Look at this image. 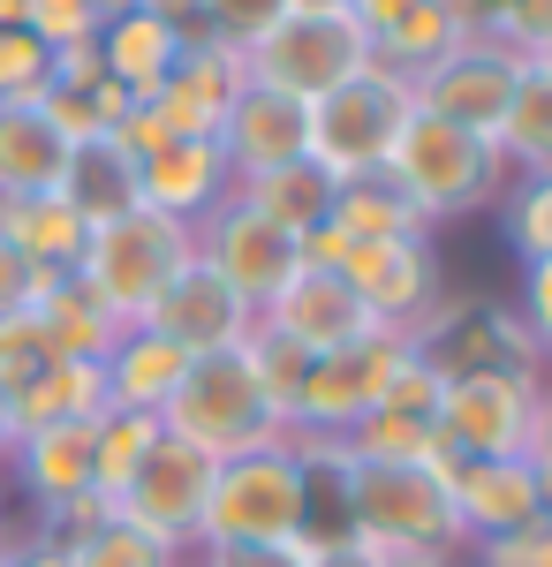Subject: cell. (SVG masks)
<instances>
[{
    "label": "cell",
    "mask_w": 552,
    "mask_h": 567,
    "mask_svg": "<svg viewBox=\"0 0 552 567\" xmlns=\"http://www.w3.org/2000/svg\"><path fill=\"white\" fill-rule=\"evenodd\" d=\"M409 341L447 386L454 379H545V355L530 341L522 310L492 303V296H439V310Z\"/></svg>",
    "instance_id": "obj_9"
},
{
    "label": "cell",
    "mask_w": 552,
    "mask_h": 567,
    "mask_svg": "<svg viewBox=\"0 0 552 567\" xmlns=\"http://www.w3.org/2000/svg\"><path fill=\"white\" fill-rule=\"evenodd\" d=\"M243 69H251V84H273L310 106V99L340 91L356 69H371V31H364L356 8H288L243 53Z\"/></svg>",
    "instance_id": "obj_7"
},
{
    "label": "cell",
    "mask_w": 552,
    "mask_h": 567,
    "mask_svg": "<svg viewBox=\"0 0 552 567\" xmlns=\"http://www.w3.org/2000/svg\"><path fill=\"white\" fill-rule=\"evenodd\" d=\"M243 84H251V69H243L235 45L190 39L182 61L167 69V84L152 91V106H160V122H167L174 136H219V122H227V106H235Z\"/></svg>",
    "instance_id": "obj_18"
},
{
    "label": "cell",
    "mask_w": 552,
    "mask_h": 567,
    "mask_svg": "<svg viewBox=\"0 0 552 567\" xmlns=\"http://www.w3.org/2000/svg\"><path fill=\"white\" fill-rule=\"evenodd\" d=\"M477 567H552V515L530 529H514V537H492V545H469Z\"/></svg>",
    "instance_id": "obj_44"
},
{
    "label": "cell",
    "mask_w": 552,
    "mask_h": 567,
    "mask_svg": "<svg viewBox=\"0 0 552 567\" xmlns=\"http://www.w3.org/2000/svg\"><path fill=\"white\" fill-rule=\"evenodd\" d=\"M522 69H530V61L508 53L500 39H462L447 61H431L425 76H409V84H417V106H425V114H439V122H454V130L492 144L514 84H522Z\"/></svg>",
    "instance_id": "obj_11"
},
{
    "label": "cell",
    "mask_w": 552,
    "mask_h": 567,
    "mask_svg": "<svg viewBox=\"0 0 552 567\" xmlns=\"http://www.w3.org/2000/svg\"><path fill=\"white\" fill-rule=\"evenodd\" d=\"M23 31L61 53V45L99 39V8H91V0H31V8H23Z\"/></svg>",
    "instance_id": "obj_41"
},
{
    "label": "cell",
    "mask_w": 552,
    "mask_h": 567,
    "mask_svg": "<svg viewBox=\"0 0 552 567\" xmlns=\"http://www.w3.org/2000/svg\"><path fill=\"white\" fill-rule=\"evenodd\" d=\"M23 8L31 0H0V31H23Z\"/></svg>",
    "instance_id": "obj_55"
},
{
    "label": "cell",
    "mask_w": 552,
    "mask_h": 567,
    "mask_svg": "<svg viewBox=\"0 0 552 567\" xmlns=\"http://www.w3.org/2000/svg\"><path fill=\"white\" fill-rule=\"evenodd\" d=\"M31 318H39L45 349H53V355H76V363H99V355L122 341V318L99 303L76 272H61V280L39 296V310H31Z\"/></svg>",
    "instance_id": "obj_27"
},
{
    "label": "cell",
    "mask_w": 552,
    "mask_h": 567,
    "mask_svg": "<svg viewBox=\"0 0 552 567\" xmlns=\"http://www.w3.org/2000/svg\"><path fill=\"white\" fill-rule=\"evenodd\" d=\"M99 76H106V69H99V45H61V53H53V76H45V84H99Z\"/></svg>",
    "instance_id": "obj_49"
},
{
    "label": "cell",
    "mask_w": 552,
    "mask_h": 567,
    "mask_svg": "<svg viewBox=\"0 0 552 567\" xmlns=\"http://www.w3.org/2000/svg\"><path fill=\"white\" fill-rule=\"evenodd\" d=\"M190 235H197V258L213 265V272L251 310H265L303 272V235H288L280 219H265L257 205H243L235 189H227V197H219V205L197 219Z\"/></svg>",
    "instance_id": "obj_10"
},
{
    "label": "cell",
    "mask_w": 552,
    "mask_h": 567,
    "mask_svg": "<svg viewBox=\"0 0 552 567\" xmlns=\"http://www.w3.org/2000/svg\"><path fill=\"white\" fill-rule=\"evenodd\" d=\"M379 175L425 213V227L484 213V205H500V189H508L500 152H492L484 136H469V130H454V122L425 114V106L409 114V130L393 136V152H386Z\"/></svg>",
    "instance_id": "obj_2"
},
{
    "label": "cell",
    "mask_w": 552,
    "mask_h": 567,
    "mask_svg": "<svg viewBox=\"0 0 552 567\" xmlns=\"http://www.w3.org/2000/svg\"><path fill=\"white\" fill-rule=\"evenodd\" d=\"M303 537V462L296 439L213 462L197 545H296Z\"/></svg>",
    "instance_id": "obj_6"
},
{
    "label": "cell",
    "mask_w": 552,
    "mask_h": 567,
    "mask_svg": "<svg viewBox=\"0 0 552 567\" xmlns=\"http://www.w3.org/2000/svg\"><path fill=\"white\" fill-rule=\"evenodd\" d=\"M379 567H454V553H379Z\"/></svg>",
    "instance_id": "obj_52"
},
{
    "label": "cell",
    "mask_w": 552,
    "mask_h": 567,
    "mask_svg": "<svg viewBox=\"0 0 552 567\" xmlns=\"http://www.w3.org/2000/svg\"><path fill=\"white\" fill-rule=\"evenodd\" d=\"M288 8H340V0H288Z\"/></svg>",
    "instance_id": "obj_57"
},
{
    "label": "cell",
    "mask_w": 552,
    "mask_h": 567,
    "mask_svg": "<svg viewBox=\"0 0 552 567\" xmlns=\"http://www.w3.org/2000/svg\"><path fill=\"white\" fill-rule=\"evenodd\" d=\"M340 446L356 462H401V470H447L454 462L439 439V416H417V409H371Z\"/></svg>",
    "instance_id": "obj_32"
},
{
    "label": "cell",
    "mask_w": 552,
    "mask_h": 567,
    "mask_svg": "<svg viewBox=\"0 0 552 567\" xmlns=\"http://www.w3.org/2000/svg\"><path fill=\"white\" fill-rule=\"evenodd\" d=\"M160 432L197 446L205 462H235V454H257V446H280L288 439V416L265 393L251 349H219V355H197L182 371L174 401L160 409Z\"/></svg>",
    "instance_id": "obj_1"
},
{
    "label": "cell",
    "mask_w": 552,
    "mask_h": 567,
    "mask_svg": "<svg viewBox=\"0 0 552 567\" xmlns=\"http://www.w3.org/2000/svg\"><path fill=\"white\" fill-rule=\"evenodd\" d=\"M340 280L356 288V303L371 310V326H393V333H417L431 310H439V258H431V235H409V243H348L340 258Z\"/></svg>",
    "instance_id": "obj_12"
},
{
    "label": "cell",
    "mask_w": 552,
    "mask_h": 567,
    "mask_svg": "<svg viewBox=\"0 0 552 567\" xmlns=\"http://www.w3.org/2000/svg\"><path fill=\"white\" fill-rule=\"evenodd\" d=\"M53 197L84 219V227H106V219L144 205L136 197V159H129L114 136H84V144H69V167H61V189Z\"/></svg>",
    "instance_id": "obj_23"
},
{
    "label": "cell",
    "mask_w": 552,
    "mask_h": 567,
    "mask_svg": "<svg viewBox=\"0 0 552 567\" xmlns=\"http://www.w3.org/2000/svg\"><path fill=\"white\" fill-rule=\"evenodd\" d=\"M99 69L129 91V99H152V91L167 84V69L182 61V39H174L160 16H144V8H129V16H106L99 23Z\"/></svg>",
    "instance_id": "obj_25"
},
{
    "label": "cell",
    "mask_w": 552,
    "mask_h": 567,
    "mask_svg": "<svg viewBox=\"0 0 552 567\" xmlns=\"http://www.w3.org/2000/svg\"><path fill=\"white\" fill-rule=\"evenodd\" d=\"M8 545H16V515H8V484H0V560H8Z\"/></svg>",
    "instance_id": "obj_54"
},
{
    "label": "cell",
    "mask_w": 552,
    "mask_h": 567,
    "mask_svg": "<svg viewBox=\"0 0 552 567\" xmlns=\"http://www.w3.org/2000/svg\"><path fill=\"white\" fill-rule=\"evenodd\" d=\"M530 61H538V69H552V45H545V53H530Z\"/></svg>",
    "instance_id": "obj_58"
},
{
    "label": "cell",
    "mask_w": 552,
    "mask_h": 567,
    "mask_svg": "<svg viewBox=\"0 0 552 567\" xmlns=\"http://www.w3.org/2000/svg\"><path fill=\"white\" fill-rule=\"evenodd\" d=\"M447 499H454V523H462V553L545 523V477L522 454H508V462H447Z\"/></svg>",
    "instance_id": "obj_16"
},
{
    "label": "cell",
    "mask_w": 552,
    "mask_h": 567,
    "mask_svg": "<svg viewBox=\"0 0 552 567\" xmlns=\"http://www.w3.org/2000/svg\"><path fill=\"white\" fill-rule=\"evenodd\" d=\"M136 8H144V16H160V23H167L182 45L205 39V0H136Z\"/></svg>",
    "instance_id": "obj_48"
},
{
    "label": "cell",
    "mask_w": 552,
    "mask_h": 567,
    "mask_svg": "<svg viewBox=\"0 0 552 567\" xmlns=\"http://www.w3.org/2000/svg\"><path fill=\"white\" fill-rule=\"evenodd\" d=\"M522 462L545 477V492H552V379L538 386V409H530V439H522Z\"/></svg>",
    "instance_id": "obj_47"
},
{
    "label": "cell",
    "mask_w": 552,
    "mask_h": 567,
    "mask_svg": "<svg viewBox=\"0 0 552 567\" xmlns=\"http://www.w3.org/2000/svg\"><path fill=\"white\" fill-rule=\"evenodd\" d=\"M160 446V416H136V409H106L99 424H91V492L114 507L136 477V462Z\"/></svg>",
    "instance_id": "obj_34"
},
{
    "label": "cell",
    "mask_w": 552,
    "mask_h": 567,
    "mask_svg": "<svg viewBox=\"0 0 552 567\" xmlns=\"http://www.w3.org/2000/svg\"><path fill=\"white\" fill-rule=\"evenodd\" d=\"M454 8H462V0H454Z\"/></svg>",
    "instance_id": "obj_60"
},
{
    "label": "cell",
    "mask_w": 552,
    "mask_h": 567,
    "mask_svg": "<svg viewBox=\"0 0 552 567\" xmlns=\"http://www.w3.org/2000/svg\"><path fill=\"white\" fill-rule=\"evenodd\" d=\"M136 326L167 333L174 349H190V355H219V349H243V341H251L257 310L243 303V296H235V288H227L205 258H190L167 288H160V303L144 310Z\"/></svg>",
    "instance_id": "obj_15"
},
{
    "label": "cell",
    "mask_w": 552,
    "mask_h": 567,
    "mask_svg": "<svg viewBox=\"0 0 552 567\" xmlns=\"http://www.w3.org/2000/svg\"><path fill=\"white\" fill-rule=\"evenodd\" d=\"M8 401H16V439L45 432V424H91V416H106V379H99V363L53 355L39 379L23 393H8Z\"/></svg>",
    "instance_id": "obj_26"
},
{
    "label": "cell",
    "mask_w": 552,
    "mask_h": 567,
    "mask_svg": "<svg viewBox=\"0 0 552 567\" xmlns=\"http://www.w3.org/2000/svg\"><path fill=\"white\" fill-rule=\"evenodd\" d=\"M500 235L522 265H545L552 258V167L545 175H508L500 189Z\"/></svg>",
    "instance_id": "obj_35"
},
{
    "label": "cell",
    "mask_w": 552,
    "mask_h": 567,
    "mask_svg": "<svg viewBox=\"0 0 552 567\" xmlns=\"http://www.w3.org/2000/svg\"><path fill=\"white\" fill-rule=\"evenodd\" d=\"M251 363H257V379H265V393L280 401V416H288V401H296L303 386V371H310V349H296V341H280V333H265V326H251Z\"/></svg>",
    "instance_id": "obj_40"
},
{
    "label": "cell",
    "mask_w": 552,
    "mask_h": 567,
    "mask_svg": "<svg viewBox=\"0 0 552 567\" xmlns=\"http://www.w3.org/2000/svg\"><path fill=\"white\" fill-rule=\"evenodd\" d=\"M409 114H417V84H409L401 69L371 61V69H356L340 91L310 99V159L334 182L379 175L393 136L409 130Z\"/></svg>",
    "instance_id": "obj_5"
},
{
    "label": "cell",
    "mask_w": 552,
    "mask_h": 567,
    "mask_svg": "<svg viewBox=\"0 0 552 567\" xmlns=\"http://www.w3.org/2000/svg\"><path fill=\"white\" fill-rule=\"evenodd\" d=\"M45 76H53V45L31 39V31H0V106L8 99H39Z\"/></svg>",
    "instance_id": "obj_38"
},
{
    "label": "cell",
    "mask_w": 552,
    "mask_h": 567,
    "mask_svg": "<svg viewBox=\"0 0 552 567\" xmlns=\"http://www.w3.org/2000/svg\"><path fill=\"white\" fill-rule=\"evenodd\" d=\"M0 567H8V560H0Z\"/></svg>",
    "instance_id": "obj_61"
},
{
    "label": "cell",
    "mask_w": 552,
    "mask_h": 567,
    "mask_svg": "<svg viewBox=\"0 0 552 567\" xmlns=\"http://www.w3.org/2000/svg\"><path fill=\"white\" fill-rule=\"evenodd\" d=\"M69 167V136L39 114V99H8L0 106V197H45L61 189Z\"/></svg>",
    "instance_id": "obj_24"
},
{
    "label": "cell",
    "mask_w": 552,
    "mask_h": 567,
    "mask_svg": "<svg viewBox=\"0 0 552 567\" xmlns=\"http://www.w3.org/2000/svg\"><path fill=\"white\" fill-rule=\"evenodd\" d=\"M8 567H76V553L45 545L39 529H31V537H16V545H8Z\"/></svg>",
    "instance_id": "obj_50"
},
{
    "label": "cell",
    "mask_w": 552,
    "mask_h": 567,
    "mask_svg": "<svg viewBox=\"0 0 552 567\" xmlns=\"http://www.w3.org/2000/svg\"><path fill=\"white\" fill-rule=\"evenodd\" d=\"M492 39L508 45V53H522V61L545 53L552 45V0H508V16L492 23Z\"/></svg>",
    "instance_id": "obj_42"
},
{
    "label": "cell",
    "mask_w": 552,
    "mask_h": 567,
    "mask_svg": "<svg viewBox=\"0 0 552 567\" xmlns=\"http://www.w3.org/2000/svg\"><path fill=\"white\" fill-rule=\"evenodd\" d=\"M462 39H469V23H462V8H454V0H409L393 23L371 31V61L401 69V76H425L431 61H447Z\"/></svg>",
    "instance_id": "obj_29"
},
{
    "label": "cell",
    "mask_w": 552,
    "mask_h": 567,
    "mask_svg": "<svg viewBox=\"0 0 552 567\" xmlns=\"http://www.w3.org/2000/svg\"><path fill=\"white\" fill-rule=\"evenodd\" d=\"M235 197L257 205L265 219H280L288 235H310L318 219H334V175L318 159H296V167H273V175L235 182Z\"/></svg>",
    "instance_id": "obj_33"
},
{
    "label": "cell",
    "mask_w": 552,
    "mask_h": 567,
    "mask_svg": "<svg viewBox=\"0 0 552 567\" xmlns=\"http://www.w3.org/2000/svg\"><path fill=\"white\" fill-rule=\"evenodd\" d=\"M492 152H500L508 175H545V167H552V69H538V61L522 69L508 114H500Z\"/></svg>",
    "instance_id": "obj_30"
},
{
    "label": "cell",
    "mask_w": 552,
    "mask_h": 567,
    "mask_svg": "<svg viewBox=\"0 0 552 567\" xmlns=\"http://www.w3.org/2000/svg\"><path fill=\"white\" fill-rule=\"evenodd\" d=\"M45 363H53V349H45V333H39V318H31V310L0 318V386L23 393V386L45 371Z\"/></svg>",
    "instance_id": "obj_39"
},
{
    "label": "cell",
    "mask_w": 552,
    "mask_h": 567,
    "mask_svg": "<svg viewBox=\"0 0 552 567\" xmlns=\"http://www.w3.org/2000/svg\"><path fill=\"white\" fill-rule=\"evenodd\" d=\"M280 16H288V0H205V39L251 53V45L280 23Z\"/></svg>",
    "instance_id": "obj_37"
},
{
    "label": "cell",
    "mask_w": 552,
    "mask_h": 567,
    "mask_svg": "<svg viewBox=\"0 0 552 567\" xmlns=\"http://www.w3.org/2000/svg\"><path fill=\"white\" fill-rule=\"evenodd\" d=\"M76 567H190V553L167 545V537H152V529L122 523V515H106V523L76 545Z\"/></svg>",
    "instance_id": "obj_36"
},
{
    "label": "cell",
    "mask_w": 552,
    "mask_h": 567,
    "mask_svg": "<svg viewBox=\"0 0 552 567\" xmlns=\"http://www.w3.org/2000/svg\"><path fill=\"white\" fill-rule=\"evenodd\" d=\"M61 272H45V265H31L23 250H8L0 243V318H16V310H39V296L53 288Z\"/></svg>",
    "instance_id": "obj_43"
},
{
    "label": "cell",
    "mask_w": 552,
    "mask_h": 567,
    "mask_svg": "<svg viewBox=\"0 0 552 567\" xmlns=\"http://www.w3.org/2000/svg\"><path fill=\"white\" fill-rule=\"evenodd\" d=\"M197 355L174 349L167 333H152V326H122V341L99 355V379H106V409H136V416H160L182 386V371H190Z\"/></svg>",
    "instance_id": "obj_21"
},
{
    "label": "cell",
    "mask_w": 552,
    "mask_h": 567,
    "mask_svg": "<svg viewBox=\"0 0 552 567\" xmlns=\"http://www.w3.org/2000/svg\"><path fill=\"white\" fill-rule=\"evenodd\" d=\"M213 144L227 152L235 182L273 175V167H296V159H310V106L288 99V91H273V84H243Z\"/></svg>",
    "instance_id": "obj_17"
},
{
    "label": "cell",
    "mask_w": 552,
    "mask_h": 567,
    "mask_svg": "<svg viewBox=\"0 0 552 567\" xmlns=\"http://www.w3.org/2000/svg\"><path fill=\"white\" fill-rule=\"evenodd\" d=\"M522 326H530V341L545 355V379H552V258L545 265H522Z\"/></svg>",
    "instance_id": "obj_45"
},
{
    "label": "cell",
    "mask_w": 552,
    "mask_h": 567,
    "mask_svg": "<svg viewBox=\"0 0 552 567\" xmlns=\"http://www.w3.org/2000/svg\"><path fill=\"white\" fill-rule=\"evenodd\" d=\"M84 235H91V227L69 213L53 189H45V197H0V243L23 250L31 265H45V272H76Z\"/></svg>",
    "instance_id": "obj_28"
},
{
    "label": "cell",
    "mask_w": 552,
    "mask_h": 567,
    "mask_svg": "<svg viewBox=\"0 0 552 567\" xmlns=\"http://www.w3.org/2000/svg\"><path fill=\"white\" fill-rule=\"evenodd\" d=\"M348 523L371 553H462L447 470H401V462L348 454Z\"/></svg>",
    "instance_id": "obj_4"
},
{
    "label": "cell",
    "mask_w": 552,
    "mask_h": 567,
    "mask_svg": "<svg viewBox=\"0 0 552 567\" xmlns=\"http://www.w3.org/2000/svg\"><path fill=\"white\" fill-rule=\"evenodd\" d=\"M190 258H197L190 219H167V213H152V205H136V213H122V219H106V227H91V235H84L76 280H84L122 326H136L144 310L160 303V288H167Z\"/></svg>",
    "instance_id": "obj_3"
},
{
    "label": "cell",
    "mask_w": 552,
    "mask_h": 567,
    "mask_svg": "<svg viewBox=\"0 0 552 567\" xmlns=\"http://www.w3.org/2000/svg\"><path fill=\"white\" fill-rule=\"evenodd\" d=\"M205 492H213V462H205L197 446H182V439L160 432V446L136 462L129 492L114 499V515L136 523V529H152V537H167V545H182V553H197Z\"/></svg>",
    "instance_id": "obj_13"
},
{
    "label": "cell",
    "mask_w": 552,
    "mask_h": 567,
    "mask_svg": "<svg viewBox=\"0 0 552 567\" xmlns=\"http://www.w3.org/2000/svg\"><path fill=\"white\" fill-rule=\"evenodd\" d=\"M91 8H99V23H106V16H129L136 0H91Z\"/></svg>",
    "instance_id": "obj_56"
},
{
    "label": "cell",
    "mask_w": 552,
    "mask_h": 567,
    "mask_svg": "<svg viewBox=\"0 0 552 567\" xmlns=\"http://www.w3.org/2000/svg\"><path fill=\"white\" fill-rule=\"evenodd\" d=\"M334 227L348 235V243H409V235H431L425 213H417L386 175L334 182Z\"/></svg>",
    "instance_id": "obj_31"
},
{
    "label": "cell",
    "mask_w": 552,
    "mask_h": 567,
    "mask_svg": "<svg viewBox=\"0 0 552 567\" xmlns=\"http://www.w3.org/2000/svg\"><path fill=\"white\" fill-rule=\"evenodd\" d=\"M190 567H303V545H197Z\"/></svg>",
    "instance_id": "obj_46"
},
{
    "label": "cell",
    "mask_w": 552,
    "mask_h": 567,
    "mask_svg": "<svg viewBox=\"0 0 552 567\" xmlns=\"http://www.w3.org/2000/svg\"><path fill=\"white\" fill-rule=\"evenodd\" d=\"M8 446H16V401H8V386H0V462H8Z\"/></svg>",
    "instance_id": "obj_53"
},
{
    "label": "cell",
    "mask_w": 552,
    "mask_h": 567,
    "mask_svg": "<svg viewBox=\"0 0 552 567\" xmlns=\"http://www.w3.org/2000/svg\"><path fill=\"white\" fill-rule=\"evenodd\" d=\"M91 424H45V432H23L8 446V470H16L23 499L39 515L45 507H69V499H91Z\"/></svg>",
    "instance_id": "obj_22"
},
{
    "label": "cell",
    "mask_w": 552,
    "mask_h": 567,
    "mask_svg": "<svg viewBox=\"0 0 552 567\" xmlns=\"http://www.w3.org/2000/svg\"><path fill=\"white\" fill-rule=\"evenodd\" d=\"M545 379H454L439 393V439L454 462H508L530 439V409H538Z\"/></svg>",
    "instance_id": "obj_14"
},
{
    "label": "cell",
    "mask_w": 552,
    "mask_h": 567,
    "mask_svg": "<svg viewBox=\"0 0 552 567\" xmlns=\"http://www.w3.org/2000/svg\"><path fill=\"white\" fill-rule=\"evenodd\" d=\"M409 349H417L409 333L371 326V333H356V341H340V349L310 355L296 401H288V439H348L371 409H379L386 379L409 363Z\"/></svg>",
    "instance_id": "obj_8"
},
{
    "label": "cell",
    "mask_w": 552,
    "mask_h": 567,
    "mask_svg": "<svg viewBox=\"0 0 552 567\" xmlns=\"http://www.w3.org/2000/svg\"><path fill=\"white\" fill-rule=\"evenodd\" d=\"M303 567H379V553H371L364 537H348V545H310Z\"/></svg>",
    "instance_id": "obj_51"
},
{
    "label": "cell",
    "mask_w": 552,
    "mask_h": 567,
    "mask_svg": "<svg viewBox=\"0 0 552 567\" xmlns=\"http://www.w3.org/2000/svg\"><path fill=\"white\" fill-rule=\"evenodd\" d=\"M545 515H552V492H545Z\"/></svg>",
    "instance_id": "obj_59"
},
{
    "label": "cell",
    "mask_w": 552,
    "mask_h": 567,
    "mask_svg": "<svg viewBox=\"0 0 552 567\" xmlns=\"http://www.w3.org/2000/svg\"><path fill=\"white\" fill-rule=\"evenodd\" d=\"M257 326L280 333V341H296V349H310V355H326V349H340V341H356V333H371V310L356 303V288H348L340 272L303 265L296 280L257 310Z\"/></svg>",
    "instance_id": "obj_19"
},
{
    "label": "cell",
    "mask_w": 552,
    "mask_h": 567,
    "mask_svg": "<svg viewBox=\"0 0 552 567\" xmlns=\"http://www.w3.org/2000/svg\"><path fill=\"white\" fill-rule=\"evenodd\" d=\"M227 189H235V167H227V152L213 136H167L160 152L136 159V197L167 219H190V227L213 213Z\"/></svg>",
    "instance_id": "obj_20"
}]
</instances>
